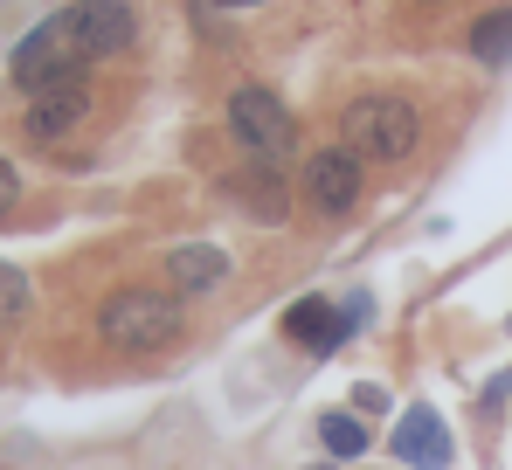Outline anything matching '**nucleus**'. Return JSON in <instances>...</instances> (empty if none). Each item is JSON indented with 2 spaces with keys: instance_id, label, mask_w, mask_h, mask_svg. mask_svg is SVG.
<instances>
[{
  "instance_id": "nucleus-4",
  "label": "nucleus",
  "mask_w": 512,
  "mask_h": 470,
  "mask_svg": "<svg viewBox=\"0 0 512 470\" xmlns=\"http://www.w3.org/2000/svg\"><path fill=\"white\" fill-rule=\"evenodd\" d=\"M90 63L77 56V42H70V21L63 14H49L42 28H28L21 42H14V56H7V77L21 83L28 97L35 90H49V83H70V77H84Z\"/></svg>"
},
{
  "instance_id": "nucleus-11",
  "label": "nucleus",
  "mask_w": 512,
  "mask_h": 470,
  "mask_svg": "<svg viewBox=\"0 0 512 470\" xmlns=\"http://www.w3.org/2000/svg\"><path fill=\"white\" fill-rule=\"evenodd\" d=\"M346 332H353V318H340L326 298H298V305L284 312V339H291V346H312V353H333Z\"/></svg>"
},
{
  "instance_id": "nucleus-7",
  "label": "nucleus",
  "mask_w": 512,
  "mask_h": 470,
  "mask_svg": "<svg viewBox=\"0 0 512 470\" xmlns=\"http://www.w3.org/2000/svg\"><path fill=\"white\" fill-rule=\"evenodd\" d=\"M84 118H90V83L84 77L49 83V90L28 97V139H35V146H63Z\"/></svg>"
},
{
  "instance_id": "nucleus-9",
  "label": "nucleus",
  "mask_w": 512,
  "mask_h": 470,
  "mask_svg": "<svg viewBox=\"0 0 512 470\" xmlns=\"http://www.w3.org/2000/svg\"><path fill=\"white\" fill-rule=\"evenodd\" d=\"M243 208H250L256 222H284L291 215V187H284V166H270V159H250V166H236L229 180H222Z\"/></svg>"
},
{
  "instance_id": "nucleus-3",
  "label": "nucleus",
  "mask_w": 512,
  "mask_h": 470,
  "mask_svg": "<svg viewBox=\"0 0 512 470\" xmlns=\"http://www.w3.org/2000/svg\"><path fill=\"white\" fill-rule=\"evenodd\" d=\"M229 139H236L250 159L284 166V159H291V146H298V125H291V111H284V97H277V90L243 83V90L229 97Z\"/></svg>"
},
{
  "instance_id": "nucleus-17",
  "label": "nucleus",
  "mask_w": 512,
  "mask_h": 470,
  "mask_svg": "<svg viewBox=\"0 0 512 470\" xmlns=\"http://www.w3.org/2000/svg\"><path fill=\"white\" fill-rule=\"evenodd\" d=\"M208 7H222V14H236V7H263V0H208Z\"/></svg>"
},
{
  "instance_id": "nucleus-14",
  "label": "nucleus",
  "mask_w": 512,
  "mask_h": 470,
  "mask_svg": "<svg viewBox=\"0 0 512 470\" xmlns=\"http://www.w3.org/2000/svg\"><path fill=\"white\" fill-rule=\"evenodd\" d=\"M28 318V277L14 263H0V332H14Z\"/></svg>"
},
{
  "instance_id": "nucleus-6",
  "label": "nucleus",
  "mask_w": 512,
  "mask_h": 470,
  "mask_svg": "<svg viewBox=\"0 0 512 470\" xmlns=\"http://www.w3.org/2000/svg\"><path fill=\"white\" fill-rule=\"evenodd\" d=\"M63 21H70V42H77L84 63H104V56L132 49V35H139L132 0H77V7H63Z\"/></svg>"
},
{
  "instance_id": "nucleus-2",
  "label": "nucleus",
  "mask_w": 512,
  "mask_h": 470,
  "mask_svg": "<svg viewBox=\"0 0 512 470\" xmlns=\"http://www.w3.org/2000/svg\"><path fill=\"white\" fill-rule=\"evenodd\" d=\"M97 339L104 346H125V353H160V346L180 339V298L125 284V291H111L97 305Z\"/></svg>"
},
{
  "instance_id": "nucleus-12",
  "label": "nucleus",
  "mask_w": 512,
  "mask_h": 470,
  "mask_svg": "<svg viewBox=\"0 0 512 470\" xmlns=\"http://www.w3.org/2000/svg\"><path fill=\"white\" fill-rule=\"evenodd\" d=\"M471 56H478L485 70H506V63H512V7L478 14V28H471Z\"/></svg>"
},
{
  "instance_id": "nucleus-5",
  "label": "nucleus",
  "mask_w": 512,
  "mask_h": 470,
  "mask_svg": "<svg viewBox=\"0 0 512 470\" xmlns=\"http://www.w3.org/2000/svg\"><path fill=\"white\" fill-rule=\"evenodd\" d=\"M360 194H367V159L353 153V146H319V153L305 159V201L319 208V215H353L360 208Z\"/></svg>"
},
{
  "instance_id": "nucleus-15",
  "label": "nucleus",
  "mask_w": 512,
  "mask_h": 470,
  "mask_svg": "<svg viewBox=\"0 0 512 470\" xmlns=\"http://www.w3.org/2000/svg\"><path fill=\"white\" fill-rule=\"evenodd\" d=\"M21 201V173H14V159H0V215Z\"/></svg>"
},
{
  "instance_id": "nucleus-10",
  "label": "nucleus",
  "mask_w": 512,
  "mask_h": 470,
  "mask_svg": "<svg viewBox=\"0 0 512 470\" xmlns=\"http://www.w3.org/2000/svg\"><path fill=\"white\" fill-rule=\"evenodd\" d=\"M167 284H173V298H201V291L229 284V249H215V242H180L167 256Z\"/></svg>"
},
{
  "instance_id": "nucleus-8",
  "label": "nucleus",
  "mask_w": 512,
  "mask_h": 470,
  "mask_svg": "<svg viewBox=\"0 0 512 470\" xmlns=\"http://www.w3.org/2000/svg\"><path fill=\"white\" fill-rule=\"evenodd\" d=\"M395 457L416 470H443L457 450H450V429H443V415L429 408V401H416L402 422H395Z\"/></svg>"
},
{
  "instance_id": "nucleus-1",
  "label": "nucleus",
  "mask_w": 512,
  "mask_h": 470,
  "mask_svg": "<svg viewBox=\"0 0 512 470\" xmlns=\"http://www.w3.org/2000/svg\"><path fill=\"white\" fill-rule=\"evenodd\" d=\"M340 146H353L360 159L395 166V159H409L416 146H423V118H416L409 97H395V90H367V97H353V104L340 111Z\"/></svg>"
},
{
  "instance_id": "nucleus-16",
  "label": "nucleus",
  "mask_w": 512,
  "mask_h": 470,
  "mask_svg": "<svg viewBox=\"0 0 512 470\" xmlns=\"http://www.w3.org/2000/svg\"><path fill=\"white\" fill-rule=\"evenodd\" d=\"M353 408H360V415H381V408H388V394L374 388V381H360V388H353Z\"/></svg>"
},
{
  "instance_id": "nucleus-13",
  "label": "nucleus",
  "mask_w": 512,
  "mask_h": 470,
  "mask_svg": "<svg viewBox=\"0 0 512 470\" xmlns=\"http://www.w3.org/2000/svg\"><path fill=\"white\" fill-rule=\"evenodd\" d=\"M319 443H326V457L333 464H346V457H367V422L360 415H319Z\"/></svg>"
}]
</instances>
